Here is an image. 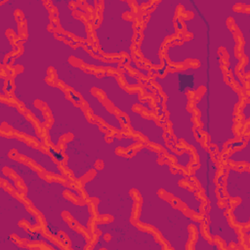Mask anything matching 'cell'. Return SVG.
I'll return each instance as SVG.
<instances>
[{
    "instance_id": "1",
    "label": "cell",
    "mask_w": 250,
    "mask_h": 250,
    "mask_svg": "<svg viewBox=\"0 0 250 250\" xmlns=\"http://www.w3.org/2000/svg\"><path fill=\"white\" fill-rule=\"evenodd\" d=\"M13 170L26 188V198L44 216L46 229L51 235L59 237L60 232H63L71 242L70 248L83 250L88 245V240L84 234L74 229L64 221L62 213L66 211L83 229H89V221L92 218L90 207L87 203L76 204V202L65 198L63 191H69L80 200L83 197L78 190L59 182H47L41 178L36 170L8 155H0V173L4 168Z\"/></svg>"
},
{
    "instance_id": "2",
    "label": "cell",
    "mask_w": 250,
    "mask_h": 250,
    "mask_svg": "<svg viewBox=\"0 0 250 250\" xmlns=\"http://www.w3.org/2000/svg\"><path fill=\"white\" fill-rule=\"evenodd\" d=\"M25 221L31 228L38 226L37 217L30 213L25 205L7 191L3 186L0 188V250H27L29 247L21 246L15 242L11 235H16L21 240L30 243H43L53 249L61 250L62 247L53 242L41 232H30L27 229L19 225L20 221Z\"/></svg>"
},
{
    "instance_id": "3",
    "label": "cell",
    "mask_w": 250,
    "mask_h": 250,
    "mask_svg": "<svg viewBox=\"0 0 250 250\" xmlns=\"http://www.w3.org/2000/svg\"><path fill=\"white\" fill-rule=\"evenodd\" d=\"M103 12L100 24L94 29L100 51L108 56L126 53L131 57L134 21L123 19L132 12L130 2L120 0L102 1Z\"/></svg>"
},
{
    "instance_id": "4",
    "label": "cell",
    "mask_w": 250,
    "mask_h": 250,
    "mask_svg": "<svg viewBox=\"0 0 250 250\" xmlns=\"http://www.w3.org/2000/svg\"><path fill=\"white\" fill-rule=\"evenodd\" d=\"M199 158V167L195 169L192 176L200 183L204 193L209 201V235L211 238L219 236L226 247L229 248L230 244H239V236L236 230L229 225L225 211L227 207H220L218 196L216 193V184L214 178L217 172V165L211 158L210 153L201 146L194 149Z\"/></svg>"
},
{
    "instance_id": "5",
    "label": "cell",
    "mask_w": 250,
    "mask_h": 250,
    "mask_svg": "<svg viewBox=\"0 0 250 250\" xmlns=\"http://www.w3.org/2000/svg\"><path fill=\"white\" fill-rule=\"evenodd\" d=\"M180 0H164L157 3L149 13V18L143 30V39L140 44L142 56L151 64L160 66V49L167 36L177 32L174 18Z\"/></svg>"
},
{
    "instance_id": "6",
    "label": "cell",
    "mask_w": 250,
    "mask_h": 250,
    "mask_svg": "<svg viewBox=\"0 0 250 250\" xmlns=\"http://www.w3.org/2000/svg\"><path fill=\"white\" fill-rule=\"evenodd\" d=\"M226 191L229 197L240 198V202L232 208L231 216L237 224L247 226L250 222V173L248 168L245 170L229 169Z\"/></svg>"
},
{
    "instance_id": "7",
    "label": "cell",
    "mask_w": 250,
    "mask_h": 250,
    "mask_svg": "<svg viewBox=\"0 0 250 250\" xmlns=\"http://www.w3.org/2000/svg\"><path fill=\"white\" fill-rule=\"evenodd\" d=\"M12 149H15L19 155L29 158L37 166H40L48 173L60 177H64L58 164L52 159L49 154L29 146L28 144H26L22 140H20L17 137H6L4 135H1L0 155H8Z\"/></svg>"
},
{
    "instance_id": "8",
    "label": "cell",
    "mask_w": 250,
    "mask_h": 250,
    "mask_svg": "<svg viewBox=\"0 0 250 250\" xmlns=\"http://www.w3.org/2000/svg\"><path fill=\"white\" fill-rule=\"evenodd\" d=\"M4 124L12 127L15 131L25 134L37 141V143L42 144L43 140L38 135L37 130L34 125L26 119L21 112L14 105L8 104L5 101L0 102V126L3 127Z\"/></svg>"
},
{
    "instance_id": "9",
    "label": "cell",
    "mask_w": 250,
    "mask_h": 250,
    "mask_svg": "<svg viewBox=\"0 0 250 250\" xmlns=\"http://www.w3.org/2000/svg\"><path fill=\"white\" fill-rule=\"evenodd\" d=\"M52 5L56 6L58 10V18L61 27L66 32L72 33L77 37L81 38L83 41H87L88 35L86 32L85 23L78 19L72 17L73 9L68 8L70 1L68 0H56L50 2Z\"/></svg>"
},
{
    "instance_id": "10",
    "label": "cell",
    "mask_w": 250,
    "mask_h": 250,
    "mask_svg": "<svg viewBox=\"0 0 250 250\" xmlns=\"http://www.w3.org/2000/svg\"><path fill=\"white\" fill-rule=\"evenodd\" d=\"M234 21L236 26L239 28L243 39H244V47H243V53L245 57L247 58V65H249V59H250V28H249V18H250V13L247 12H234V14L231 17Z\"/></svg>"
},
{
    "instance_id": "11",
    "label": "cell",
    "mask_w": 250,
    "mask_h": 250,
    "mask_svg": "<svg viewBox=\"0 0 250 250\" xmlns=\"http://www.w3.org/2000/svg\"><path fill=\"white\" fill-rule=\"evenodd\" d=\"M227 159L233 163H245L248 167L250 165V140L247 139L245 146L242 148L232 152L229 156H228Z\"/></svg>"
},
{
    "instance_id": "12",
    "label": "cell",
    "mask_w": 250,
    "mask_h": 250,
    "mask_svg": "<svg viewBox=\"0 0 250 250\" xmlns=\"http://www.w3.org/2000/svg\"><path fill=\"white\" fill-rule=\"evenodd\" d=\"M249 108H250V104H249V103H246V104H245V106L243 108V111L245 112L244 117H245L246 120H249V110H250Z\"/></svg>"
},
{
    "instance_id": "13",
    "label": "cell",
    "mask_w": 250,
    "mask_h": 250,
    "mask_svg": "<svg viewBox=\"0 0 250 250\" xmlns=\"http://www.w3.org/2000/svg\"><path fill=\"white\" fill-rule=\"evenodd\" d=\"M0 82H1V85H0V93H1L2 96H4V95H5V94H4V91H3V89H4V82H5L4 77H1V78H0Z\"/></svg>"
}]
</instances>
